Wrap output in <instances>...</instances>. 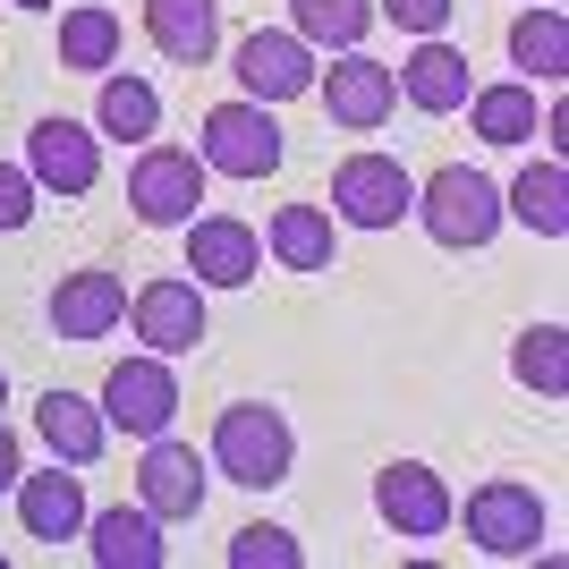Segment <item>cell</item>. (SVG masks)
Listing matches in <instances>:
<instances>
[{
  "instance_id": "obj_1",
  "label": "cell",
  "mask_w": 569,
  "mask_h": 569,
  "mask_svg": "<svg viewBox=\"0 0 569 569\" xmlns=\"http://www.w3.org/2000/svg\"><path fill=\"white\" fill-rule=\"evenodd\" d=\"M213 468L230 476V485H247V493L289 485V468H298V433H289V417H281L272 400L221 408V426H213Z\"/></svg>"
},
{
  "instance_id": "obj_2",
  "label": "cell",
  "mask_w": 569,
  "mask_h": 569,
  "mask_svg": "<svg viewBox=\"0 0 569 569\" xmlns=\"http://www.w3.org/2000/svg\"><path fill=\"white\" fill-rule=\"evenodd\" d=\"M408 213L426 221V238H433V247H451V256L493 247V230L510 221V213H501V188L485 179V170H468V162H442L426 188H417V204H408Z\"/></svg>"
},
{
  "instance_id": "obj_3",
  "label": "cell",
  "mask_w": 569,
  "mask_h": 569,
  "mask_svg": "<svg viewBox=\"0 0 569 569\" xmlns=\"http://www.w3.org/2000/svg\"><path fill=\"white\" fill-rule=\"evenodd\" d=\"M281 119L263 111V102H213L204 111V137H196V162L204 170H221V179H272L281 170Z\"/></svg>"
},
{
  "instance_id": "obj_4",
  "label": "cell",
  "mask_w": 569,
  "mask_h": 569,
  "mask_svg": "<svg viewBox=\"0 0 569 569\" xmlns=\"http://www.w3.org/2000/svg\"><path fill=\"white\" fill-rule=\"evenodd\" d=\"M468 545L485 552V561H527V552L545 545V493L536 485H519V476H493V485H476L468 493Z\"/></svg>"
},
{
  "instance_id": "obj_5",
  "label": "cell",
  "mask_w": 569,
  "mask_h": 569,
  "mask_svg": "<svg viewBox=\"0 0 569 569\" xmlns=\"http://www.w3.org/2000/svg\"><path fill=\"white\" fill-rule=\"evenodd\" d=\"M204 179H213V170L196 162L188 144H137V170H128V204H137L144 230H188L196 204H204Z\"/></svg>"
},
{
  "instance_id": "obj_6",
  "label": "cell",
  "mask_w": 569,
  "mask_h": 569,
  "mask_svg": "<svg viewBox=\"0 0 569 569\" xmlns=\"http://www.w3.org/2000/svg\"><path fill=\"white\" fill-rule=\"evenodd\" d=\"M170 417H179V375H170V357H119L111 375H102V426L111 433H137V442H153V433H170Z\"/></svg>"
},
{
  "instance_id": "obj_7",
  "label": "cell",
  "mask_w": 569,
  "mask_h": 569,
  "mask_svg": "<svg viewBox=\"0 0 569 569\" xmlns=\"http://www.w3.org/2000/svg\"><path fill=\"white\" fill-rule=\"evenodd\" d=\"M408 204H417V179L391 153H349L332 170V221L340 230H400Z\"/></svg>"
},
{
  "instance_id": "obj_8",
  "label": "cell",
  "mask_w": 569,
  "mask_h": 569,
  "mask_svg": "<svg viewBox=\"0 0 569 569\" xmlns=\"http://www.w3.org/2000/svg\"><path fill=\"white\" fill-rule=\"evenodd\" d=\"M375 519L391 527V536H408V545H426V536H451L459 527V501L426 459H391V468L375 476Z\"/></svg>"
},
{
  "instance_id": "obj_9",
  "label": "cell",
  "mask_w": 569,
  "mask_h": 569,
  "mask_svg": "<svg viewBox=\"0 0 569 569\" xmlns=\"http://www.w3.org/2000/svg\"><path fill=\"white\" fill-rule=\"evenodd\" d=\"M230 69H238V94L263 102V111H272V102L315 94V43H298L289 26H256V34H238Z\"/></svg>"
},
{
  "instance_id": "obj_10",
  "label": "cell",
  "mask_w": 569,
  "mask_h": 569,
  "mask_svg": "<svg viewBox=\"0 0 569 569\" xmlns=\"http://www.w3.org/2000/svg\"><path fill=\"white\" fill-rule=\"evenodd\" d=\"M26 179L43 196H94V179H102V137L86 128V119H34L26 128Z\"/></svg>"
},
{
  "instance_id": "obj_11",
  "label": "cell",
  "mask_w": 569,
  "mask_h": 569,
  "mask_svg": "<svg viewBox=\"0 0 569 569\" xmlns=\"http://www.w3.org/2000/svg\"><path fill=\"white\" fill-rule=\"evenodd\" d=\"M51 340H69V349H86V340H111L119 323H128V281L119 272H102V263H86V272H60V289H51Z\"/></svg>"
},
{
  "instance_id": "obj_12",
  "label": "cell",
  "mask_w": 569,
  "mask_h": 569,
  "mask_svg": "<svg viewBox=\"0 0 569 569\" xmlns=\"http://www.w3.org/2000/svg\"><path fill=\"white\" fill-rule=\"evenodd\" d=\"M315 94H323V111H332V128L375 137L382 119L400 111V77L382 69V60H366V51H340L332 77H315Z\"/></svg>"
},
{
  "instance_id": "obj_13",
  "label": "cell",
  "mask_w": 569,
  "mask_h": 569,
  "mask_svg": "<svg viewBox=\"0 0 569 569\" xmlns=\"http://www.w3.org/2000/svg\"><path fill=\"white\" fill-rule=\"evenodd\" d=\"M128 323H137V340L153 357H188V349H204V289L162 272V281H144L128 298Z\"/></svg>"
},
{
  "instance_id": "obj_14",
  "label": "cell",
  "mask_w": 569,
  "mask_h": 569,
  "mask_svg": "<svg viewBox=\"0 0 569 569\" xmlns=\"http://www.w3.org/2000/svg\"><path fill=\"white\" fill-rule=\"evenodd\" d=\"M188 272H196V289H247L263 272V238L238 213H196L188 221Z\"/></svg>"
},
{
  "instance_id": "obj_15",
  "label": "cell",
  "mask_w": 569,
  "mask_h": 569,
  "mask_svg": "<svg viewBox=\"0 0 569 569\" xmlns=\"http://www.w3.org/2000/svg\"><path fill=\"white\" fill-rule=\"evenodd\" d=\"M137 501H144V510H153L162 527L204 519V459H196L188 442L153 433V442H144V468H137Z\"/></svg>"
},
{
  "instance_id": "obj_16",
  "label": "cell",
  "mask_w": 569,
  "mask_h": 569,
  "mask_svg": "<svg viewBox=\"0 0 569 569\" xmlns=\"http://www.w3.org/2000/svg\"><path fill=\"white\" fill-rule=\"evenodd\" d=\"M18 527L34 545H77L86 536V476L69 459H51L43 476H18Z\"/></svg>"
},
{
  "instance_id": "obj_17",
  "label": "cell",
  "mask_w": 569,
  "mask_h": 569,
  "mask_svg": "<svg viewBox=\"0 0 569 569\" xmlns=\"http://www.w3.org/2000/svg\"><path fill=\"white\" fill-rule=\"evenodd\" d=\"M391 77H400V94L417 102L426 119H451V111H468V94H476L468 51H459V43H442V34H426V43L408 51V60H400Z\"/></svg>"
},
{
  "instance_id": "obj_18",
  "label": "cell",
  "mask_w": 569,
  "mask_h": 569,
  "mask_svg": "<svg viewBox=\"0 0 569 569\" xmlns=\"http://www.w3.org/2000/svg\"><path fill=\"white\" fill-rule=\"evenodd\" d=\"M34 433H43V451H51V459H69V468H94L102 442H111V426H102V400H86V391H60V382L34 400Z\"/></svg>"
},
{
  "instance_id": "obj_19",
  "label": "cell",
  "mask_w": 569,
  "mask_h": 569,
  "mask_svg": "<svg viewBox=\"0 0 569 569\" xmlns=\"http://www.w3.org/2000/svg\"><path fill=\"white\" fill-rule=\"evenodd\" d=\"M144 34L162 60L179 69H204L221 51V0H144Z\"/></svg>"
},
{
  "instance_id": "obj_20",
  "label": "cell",
  "mask_w": 569,
  "mask_h": 569,
  "mask_svg": "<svg viewBox=\"0 0 569 569\" xmlns=\"http://www.w3.org/2000/svg\"><path fill=\"white\" fill-rule=\"evenodd\" d=\"M86 552H94L102 569H162L170 545H162V519L153 510H86Z\"/></svg>"
},
{
  "instance_id": "obj_21",
  "label": "cell",
  "mask_w": 569,
  "mask_h": 569,
  "mask_svg": "<svg viewBox=\"0 0 569 569\" xmlns=\"http://www.w3.org/2000/svg\"><path fill=\"white\" fill-rule=\"evenodd\" d=\"M263 247L281 272H332L340 263V221L323 204H281V213L263 221Z\"/></svg>"
},
{
  "instance_id": "obj_22",
  "label": "cell",
  "mask_w": 569,
  "mask_h": 569,
  "mask_svg": "<svg viewBox=\"0 0 569 569\" xmlns=\"http://www.w3.org/2000/svg\"><path fill=\"white\" fill-rule=\"evenodd\" d=\"M501 213L527 221L536 238H569V170L561 162H527L510 188H501Z\"/></svg>"
},
{
  "instance_id": "obj_23",
  "label": "cell",
  "mask_w": 569,
  "mask_h": 569,
  "mask_svg": "<svg viewBox=\"0 0 569 569\" xmlns=\"http://www.w3.org/2000/svg\"><path fill=\"white\" fill-rule=\"evenodd\" d=\"M94 137H119V144H153L162 137V94L144 77H102V102H94Z\"/></svg>"
},
{
  "instance_id": "obj_24",
  "label": "cell",
  "mask_w": 569,
  "mask_h": 569,
  "mask_svg": "<svg viewBox=\"0 0 569 569\" xmlns=\"http://www.w3.org/2000/svg\"><path fill=\"white\" fill-rule=\"evenodd\" d=\"M510 69H527L536 86H561L569 77V18L552 0H536V9L510 26Z\"/></svg>"
},
{
  "instance_id": "obj_25",
  "label": "cell",
  "mask_w": 569,
  "mask_h": 569,
  "mask_svg": "<svg viewBox=\"0 0 569 569\" xmlns=\"http://www.w3.org/2000/svg\"><path fill=\"white\" fill-rule=\"evenodd\" d=\"M60 69L69 77H111L119 69V9L86 0V9L60 18Z\"/></svg>"
},
{
  "instance_id": "obj_26",
  "label": "cell",
  "mask_w": 569,
  "mask_h": 569,
  "mask_svg": "<svg viewBox=\"0 0 569 569\" xmlns=\"http://www.w3.org/2000/svg\"><path fill=\"white\" fill-rule=\"evenodd\" d=\"M375 26V0H289V34L323 51H357Z\"/></svg>"
},
{
  "instance_id": "obj_27",
  "label": "cell",
  "mask_w": 569,
  "mask_h": 569,
  "mask_svg": "<svg viewBox=\"0 0 569 569\" xmlns=\"http://www.w3.org/2000/svg\"><path fill=\"white\" fill-rule=\"evenodd\" d=\"M510 375H519L527 391L561 400V391H569V332H561V323H527V332L510 340Z\"/></svg>"
},
{
  "instance_id": "obj_28",
  "label": "cell",
  "mask_w": 569,
  "mask_h": 569,
  "mask_svg": "<svg viewBox=\"0 0 569 569\" xmlns=\"http://www.w3.org/2000/svg\"><path fill=\"white\" fill-rule=\"evenodd\" d=\"M468 119H476L485 144H527L536 137V86H476Z\"/></svg>"
},
{
  "instance_id": "obj_29",
  "label": "cell",
  "mask_w": 569,
  "mask_h": 569,
  "mask_svg": "<svg viewBox=\"0 0 569 569\" xmlns=\"http://www.w3.org/2000/svg\"><path fill=\"white\" fill-rule=\"evenodd\" d=\"M307 545L289 536V527H238L230 536V569H298Z\"/></svg>"
},
{
  "instance_id": "obj_30",
  "label": "cell",
  "mask_w": 569,
  "mask_h": 569,
  "mask_svg": "<svg viewBox=\"0 0 569 569\" xmlns=\"http://www.w3.org/2000/svg\"><path fill=\"white\" fill-rule=\"evenodd\" d=\"M451 9H459V0H375V18H391L400 34H417V43H426V34H442V26H451Z\"/></svg>"
},
{
  "instance_id": "obj_31",
  "label": "cell",
  "mask_w": 569,
  "mask_h": 569,
  "mask_svg": "<svg viewBox=\"0 0 569 569\" xmlns=\"http://www.w3.org/2000/svg\"><path fill=\"white\" fill-rule=\"evenodd\" d=\"M34 179H26V162H0V230H26L34 221Z\"/></svg>"
},
{
  "instance_id": "obj_32",
  "label": "cell",
  "mask_w": 569,
  "mask_h": 569,
  "mask_svg": "<svg viewBox=\"0 0 569 569\" xmlns=\"http://www.w3.org/2000/svg\"><path fill=\"white\" fill-rule=\"evenodd\" d=\"M18 476H26V459H18V433L0 426V493H18Z\"/></svg>"
},
{
  "instance_id": "obj_33",
  "label": "cell",
  "mask_w": 569,
  "mask_h": 569,
  "mask_svg": "<svg viewBox=\"0 0 569 569\" xmlns=\"http://www.w3.org/2000/svg\"><path fill=\"white\" fill-rule=\"evenodd\" d=\"M9 9H60V0H9Z\"/></svg>"
},
{
  "instance_id": "obj_34",
  "label": "cell",
  "mask_w": 569,
  "mask_h": 569,
  "mask_svg": "<svg viewBox=\"0 0 569 569\" xmlns=\"http://www.w3.org/2000/svg\"><path fill=\"white\" fill-rule=\"evenodd\" d=\"M0 408H9V375H0Z\"/></svg>"
},
{
  "instance_id": "obj_35",
  "label": "cell",
  "mask_w": 569,
  "mask_h": 569,
  "mask_svg": "<svg viewBox=\"0 0 569 569\" xmlns=\"http://www.w3.org/2000/svg\"><path fill=\"white\" fill-rule=\"evenodd\" d=\"M527 9H536V0H527Z\"/></svg>"
}]
</instances>
